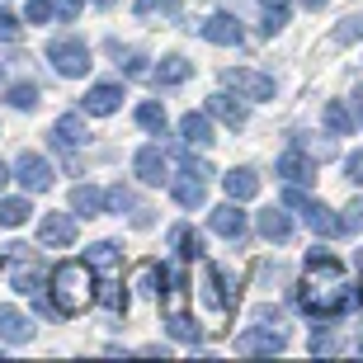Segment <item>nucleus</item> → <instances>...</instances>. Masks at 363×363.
<instances>
[{"mask_svg": "<svg viewBox=\"0 0 363 363\" xmlns=\"http://www.w3.org/2000/svg\"><path fill=\"white\" fill-rule=\"evenodd\" d=\"M354 288H350V269L340 264V255L330 250H311L302 283H297V307L316 316V321H335L340 311H350Z\"/></svg>", "mask_w": 363, "mask_h": 363, "instance_id": "f257e3e1", "label": "nucleus"}, {"mask_svg": "<svg viewBox=\"0 0 363 363\" xmlns=\"http://www.w3.org/2000/svg\"><path fill=\"white\" fill-rule=\"evenodd\" d=\"M52 307L62 311V316H81V311L94 307V269L90 264H81V259H62L52 269Z\"/></svg>", "mask_w": 363, "mask_h": 363, "instance_id": "f03ea898", "label": "nucleus"}, {"mask_svg": "<svg viewBox=\"0 0 363 363\" xmlns=\"http://www.w3.org/2000/svg\"><path fill=\"white\" fill-rule=\"evenodd\" d=\"M85 264H90V269H99V279H104V283H99V297H104L113 311H128V293L118 288V274H123L118 250H113L108 241H99V245H90V250H85Z\"/></svg>", "mask_w": 363, "mask_h": 363, "instance_id": "7ed1b4c3", "label": "nucleus"}, {"mask_svg": "<svg viewBox=\"0 0 363 363\" xmlns=\"http://www.w3.org/2000/svg\"><path fill=\"white\" fill-rule=\"evenodd\" d=\"M5 283H10L14 293H24V297H33L43 288V264H38V250H33V245H10Z\"/></svg>", "mask_w": 363, "mask_h": 363, "instance_id": "20e7f679", "label": "nucleus"}, {"mask_svg": "<svg viewBox=\"0 0 363 363\" xmlns=\"http://www.w3.org/2000/svg\"><path fill=\"white\" fill-rule=\"evenodd\" d=\"M283 208L302 213V222H307V227L316 231V236H335V231H345V227H340V217L330 213V208H325L321 199H307L302 189H288V194H283Z\"/></svg>", "mask_w": 363, "mask_h": 363, "instance_id": "39448f33", "label": "nucleus"}, {"mask_svg": "<svg viewBox=\"0 0 363 363\" xmlns=\"http://www.w3.org/2000/svg\"><path fill=\"white\" fill-rule=\"evenodd\" d=\"M208 175H213V165L208 161H194V156H184V165H179V179L170 189H175V199L184 203V208H203V199H208Z\"/></svg>", "mask_w": 363, "mask_h": 363, "instance_id": "423d86ee", "label": "nucleus"}, {"mask_svg": "<svg viewBox=\"0 0 363 363\" xmlns=\"http://www.w3.org/2000/svg\"><path fill=\"white\" fill-rule=\"evenodd\" d=\"M48 62H52L62 76H71V81H76V76H85V71L94 67V62H90V48H85L81 38H57V43H48Z\"/></svg>", "mask_w": 363, "mask_h": 363, "instance_id": "0eeeda50", "label": "nucleus"}, {"mask_svg": "<svg viewBox=\"0 0 363 363\" xmlns=\"http://www.w3.org/2000/svg\"><path fill=\"white\" fill-rule=\"evenodd\" d=\"M283 345H288V330H283L279 321H255L241 340H236L241 354H279Z\"/></svg>", "mask_w": 363, "mask_h": 363, "instance_id": "6e6552de", "label": "nucleus"}, {"mask_svg": "<svg viewBox=\"0 0 363 363\" xmlns=\"http://www.w3.org/2000/svg\"><path fill=\"white\" fill-rule=\"evenodd\" d=\"M222 81H227L231 90L241 94V99H274V81L264 76V71H250V67H227V71H222Z\"/></svg>", "mask_w": 363, "mask_h": 363, "instance_id": "1a4fd4ad", "label": "nucleus"}, {"mask_svg": "<svg viewBox=\"0 0 363 363\" xmlns=\"http://www.w3.org/2000/svg\"><path fill=\"white\" fill-rule=\"evenodd\" d=\"M14 175H19V184H24L28 194H43V189H52L57 170H52V161H43L38 151H24V156L14 161Z\"/></svg>", "mask_w": 363, "mask_h": 363, "instance_id": "9d476101", "label": "nucleus"}, {"mask_svg": "<svg viewBox=\"0 0 363 363\" xmlns=\"http://www.w3.org/2000/svg\"><path fill=\"white\" fill-rule=\"evenodd\" d=\"M38 241L48 245V250H67V245L76 241V217L71 213H48L38 222Z\"/></svg>", "mask_w": 363, "mask_h": 363, "instance_id": "9b49d317", "label": "nucleus"}, {"mask_svg": "<svg viewBox=\"0 0 363 363\" xmlns=\"http://www.w3.org/2000/svg\"><path fill=\"white\" fill-rule=\"evenodd\" d=\"M199 33H203L208 43H217V48H241V38H245L236 14H213V19H203Z\"/></svg>", "mask_w": 363, "mask_h": 363, "instance_id": "f8f14e48", "label": "nucleus"}, {"mask_svg": "<svg viewBox=\"0 0 363 363\" xmlns=\"http://www.w3.org/2000/svg\"><path fill=\"white\" fill-rule=\"evenodd\" d=\"M208 227L217 231V236H227V241H241L245 236V213H241V203L231 199V203H217L213 213H208Z\"/></svg>", "mask_w": 363, "mask_h": 363, "instance_id": "ddd939ff", "label": "nucleus"}, {"mask_svg": "<svg viewBox=\"0 0 363 363\" xmlns=\"http://www.w3.org/2000/svg\"><path fill=\"white\" fill-rule=\"evenodd\" d=\"M165 170H170V165H165V151L161 147H142L133 156V175L142 179V184H165V179H170Z\"/></svg>", "mask_w": 363, "mask_h": 363, "instance_id": "4468645a", "label": "nucleus"}, {"mask_svg": "<svg viewBox=\"0 0 363 363\" xmlns=\"http://www.w3.org/2000/svg\"><path fill=\"white\" fill-rule=\"evenodd\" d=\"M81 104H85V113H94V118H104V113H118V104H123V85H113V81L90 85Z\"/></svg>", "mask_w": 363, "mask_h": 363, "instance_id": "2eb2a0df", "label": "nucleus"}, {"mask_svg": "<svg viewBox=\"0 0 363 363\" xmlns=\"http://www.w3.org/2000/svg\"><path fill=\"white\" fill-rule=\"evenodd\" d=\"M274 175H283L288 184H307V179H316V161L302 156V151H283L279 165H274Z\"/></svg>", "mask_w": 363, "mask_h": 363, "instance_id": "dca6fc26", "label": "nucleus"}, {"mask_svg": "<svg viewBox=\"0 0 363 363\" xmlns=\"http://www.w3.org/2000/svg\"><path fill=\"white\" fill-rule=\"evenodd\" d=\"M85 118L81 113H67V118H57L52 123V147H62V151H76V147H85Z\"/></svg>", "mask_w": 363, "mask_h": 363, "instance_id": "f3484780", "label": "nucleus"}, {"mask_svg": "<svg viewBox=\"0 0 363 363\" xmlns=\"http://www.w3.org/2000/svg\"><path fill=\"white\" fill-rule=\"evenodd\" d=\"M0 340H5V345H28V340H33V321L14 307H0Z\"/></svg>", "mask_w": 363, "mask_h": 363, "instance_id": "a211bd4d", "label": "nucleus"}, {"mask_svg": "<svg viewBox=\"0 0 363 363\" xmlns=\"http://www.w3.org/2000/svg\"><path fill=\"white\" fill-rule=\"evenodd\" d=\"M179 137H184L189 147H213V113H184L179 118Z\"/></svg>", "mask_w": 363, "mask_h": 363, "instance_id": "6ab92c4d", "label": "nucleus"}, {"mask_svg": "<svg viewBox=\"0 0 363 363\" xmlns=\"http://www.w3.org/2000/svg\"><path fill=\"white\" fill-rule=\"evenodd\" d=\"M208 113H213V118H222L227 128H245V104H241V99H231L227 90L208 94Z\"/></svg>", "mask_w": 363, "mask_h": 363, "instance_id": "aec40b11", "label": "nucleus"}, {"mask_svg": "<svg viewBox=\"0 0 363 363\" xmlns=\"http://www.w3.org/2000/svg\"><path fill=\"white\" fill-rule=\"evenodd\" d=\"M108 208V194H99L94 184H76L71 189V213L76 217H99Z\"/></svg>", "mask_w": 363, "mask_h": 363, "instance_id": "412c9836", "label": "nucleus"}, {"mask_svg": "<svg viewBox=\"0 0 363 363\" xmlns=\"http://www.w3.org/2000/svg\"><path fill=\"white\" fill-rule=\"evenodd\" d=\"M222 189H227V199H236V203H245V199H255L259 194V175L255 170H227V175H222Z\"/></svg>", "mask_w": 363, "mask_h": 363, "instance_id": "4be33fe9", "label": "nucleus"}, {"mask_svg": "<svg viewBox=\"0 0 363 363\" xmlns=\"http://www.w3.org/2000/svg\"><path fill=\"white\" fill-rule=\"evenodd\" d=\"M189 76H194V62H189V57H165L161 67L151 71V81H156V85H184Z\"/></svg>", "mask_w": 363, "mask_h": 363, "instance_id": "5701e85b", "label": "nucleus"}, {"mask_svg": "<svg viewBox=\"0 0 363 363\" xmlns=\"http://www.w3.org/2000/svg\"><path fill=\"white\" fill-rule=\"evenodd\" d=\"M259 236H264V241H288V236H293L288 213H283V208H264V213H259Z\"/></svg>", "mask_w": 363, "mask_h": 363, "instance_id": "b1692460", "label": "nucleus"}, {"mask_svg": "<svg viewBox=\"0 0 363 363\" xmlns=\"http://www.w3.org/2000/svg\"><path fill=\"white\" fill-rule=\"evenodd\" d=\"M108 208H118V213L128 208L137 227H147V222H151V208H142V203L133 199V189H123V184H113V189H108Z\"/></svg>", "mask_w": 363, "mask_h": 363, "instance_id": "393cba45", "label": "nucleus"}, {"mask_svg": "<svg viewBox=\"0 0 363 363\" xmlns=\"http://www.w3.org/2000/svg\"><path fill=\"white\" fill-rule=\"evenodd\" d=\"M325 128L345 137V133H354V128H359V118H354V108H345L340 99H330V104H325Z\"/></svg>", "mask_w": 363, "mask_h": 363, "instance_id": "a878e982", "label": "nucleus"}, {"mask_svg": "<svg viewBox=\"0 0 363 363\" xmlns=\"http://www.w3.org/2000/svg\"><path fill=\"white\" fill-rule=\"evenodd\" d=\"M161 283H170V274H165L161 264H156V259H147V264H142V269H137V288H142V293L161 297V293H165Z\"/></svg>", "mask_w": 363, "mask_h": 363, "instance_id": "bb28decb", "label": "nucleus"}, {"mask_svg": "<svg viewBox=\"0 0 363 363\" xmlns=\"http://www.w3.org/2000/svg\"><path fill=\"white\" fill-rule=\"evenodd\" d=\"M28 217H33L28 199H5V203H0V227H24Z\"/></svg>", "mask_w": 363, "mask_h": 363, "instance_id": "cd10ccee", "label": "nucleus"}, {"mask_svg": "<svg viewBox=\"0 0 363 363\" xmlns=\"http://www.w3.org/2000/svg\"><path fill=\"white\" fill-rule=\"evenodd\" d=\"M5 99H10V108H19V113H28V108L38 104V85L19 81V85H10V90H5Z\"/></svg>", "mask_w": 363, "mask_h": 363, "instance_id": "c85d7f7f", "label": "nucleus"}, {"mask_svg": "<svg viewBox=\"0 0 363 363\" xmlns=\"http://www.w3.org/2000/svg\"><path fill=\"white\" fill-rule=\"evenodd\" d=\"M259 5H264V33H279L283 24H288V0H259Z\"/></svg>", "mask_w": 363, "mask_h": 363, "instance_id": "c756f323", "label": "nucleus"}, {"mask_svg": "<svg viewBox=\"0 0 363 363\" xmlns=\"http://www.w3.org/2000/svg\"><path fill=\"white\" fill-rule=\"evenodd\" d=\"M137 123H142L147 133H165V108L156 104V99H147V104H137Z\"/></svg>", "mask_w": 363, "mask_h": 363, "instance_id": "7c9ffc66", "label": "nucleus"}, {"mask_svg": "<svg viewBox=\"0 0 363 363\" xmlns=\"http://www.w3.org/2000/svg\"><path fill=\"white\" fill-rule=\"evenodd\" d=\"M165 325H170V335H175V340H184V345H199V325L189 321V311H184V316H165Z\"/></svg>", "mask_w": 363, "mask_h": 363, "instance_id": "2f4dec72", "label": "nucleus"}, {"mask_svg": "<svg viewBox=\"0 0 363 363\" xmlns=\"http://www.w3.org/2000/svg\"><path fill=\"white\" fill-rule=\"evenodd\" d=\"M363 38V19H340L335 33H330V43H340V48H350V43Z\"/></svg>", "mask_w": 363, "mask_h": 363, "instance_id": "473e14b6", "label": "nucleus"}, {"mask_svg": "<svg viewBox=\"0 0 363 363\" xmlns=\"http://www.w3.org/2000/svg\"><path fill=\"white\" fill-rule=\"evenodd\" d=\"M184 0H137V19H151V14H179Z\"/></svg>", "mask_w": 363, "mask_h": 363, "instance_id": "72a5a7b5", "label": "nucleus"}, {"mask_svg": "<svg viewBox=\"0 0 363 363\" xmlns=\"http://www.w3.org/2000/svg\"><path fill=\"white\" fill-rule=\"evenodd\" d=\"M175 245H179L184 259H203V245H199V236H194L189 227H175Z\"/></svg>", "mask_w": 363, "mask_h": 363, "instance_id": "f704fd0d", "label": "nucleus"}, {"mask_svg": "<svg viewBox=\"0 0 363 363\" xmlns=\"http://www.w3.org/2000/svg\"><path fill=\"white\" fill-rule=\"evenodd\" d=\"M28 24H52L57 10H52V0H28V10H24Z\"/></svg>", "mask_w": 363, "mask_h": 363, "instance_id": "c9c22d12", "label": "nucleus"}, {"mask_svg": "<svg viewBox=\"0 0 363 363\" xmlns=\"http://www.w3.org/2000/svg\"><path fill=\"white\" fill-rule=\"evenodd\" d=\"M340 227H345V231H363V199H350V208H345V217H340Z\"/></svg>", "mask_w": 363, "mask_h": 363, "instance_id": "e433bc0d", "label": "nucleus"}, {"mask_svg": "<svg viewBox=\"0 0 363 363\" xmlns=\"http://www.w3.org/2000/svg\"><path fill=\"white\" fill-rule=\"evenodd\" d=\"M19 33H24V24H19L10 10H0V43H14Z\"/></svg>", "mask_w": 363, "mask_h": 363, "instance_id": "4c0bfd02", "label": "nucleus"}, {"mask_svg": "<svg viewBox=\"0 0 363 363\" xmlns=\"http://www.w3.org/2000/svg\"><path fill=\"white\" fill-rule=\"evenodd\" d=\"M81 5H85V0H52L57 19H76V14H81Z\"/></svg>", "mask_w": 363, "mask_h": 363, "instance_id": "58836bf2", "label": "nucleus"}, {"mask_svg": "<svg viewBox=\"0 0 363 363\" xmlns=\"http://www.w3.org/2000/svg\"><path fill=\"white\" fill-rule=\"evenodd\" d=\"M345 175H350L354 184H363V151H350V161H345Z\"/></svg>", "mask_w": 363, "mask_h": 363, "instance_id": "ea45409f", "label": "nucleus"}, {"mask_svg": "<svg viewBox=\"0 0 363 363\" xmlns=\"http://www.w3.org/2000/svg\"><path fill=\"white\" fill-rule=\"evenodd\" d=\"M142 62H147V57H128V62H123V67H128V76H147V67H142Z\"/></svg>", "mask_w": 363, "mask_h": 363, "instance_id": "a19ab883", "label": "nucleus"}, {"mask_svg": "<svg viewBox=\"0 0 363 363\" xmlns=\"http://www.w3.org/2000/svg\"><path fill=\"white\" fill-rule=\"evenodd\" d=\"M302 5H307V10H325V5H330V0H302Z\"/></svg>", "mask_w": 363, "mask_h": 363, "instance_id": "79ce46f5", "label": "nucleus"}, {"mask_svg": "<svg viewBox=\"0 0 363 363\" xmlns=\"http://www.w3.org/2000/svg\"><path fill=\"white\" fill-rule=\"evenodd\" d=\"M354 104H359V108H363V85H354Z\"/></svg>", "mask_w": 363, "mask_h": 363, "instance_id": "37998d69", "label": "nucleus"}, {"mask_svg": "<svg viewBox=\"0 0 363 363\" xmlns=\"http://www.w3.org/2000/svg\"><path fill=\"white\" fill-rule=\"evenodd\" d=\"M5 179H10V165H0V189H5Z\"/></svg>", "mask_w": 363, "mask_h": 363, "instance_id": "c03bdc74", "label": "nucleus"}, {"mask_svg": "<svg viewBox=\"0 0 363 363\" xmlns=\"http://www.w3.org/2000/svg\"><path fill=\"white\" fill-rule=\"evenodd\" d=\"M94 5H104V10H108V5H113V0H94Z\"/></svg>", "mask_w": 363, "mask_h": 363, "instance_id": "a18cd8bd", "label": "nucleus"}, {"mask_svg": "<svg viewBox=\"0 0 363 363\" xmlns=\"http://www.w3.org/2000/svg\"><path fill=\"white\" fill-rule=\"evenodd\" d=\"M0 81H5V67H0Z\"/></svg>", "mask_w": 363, "mask_h": 363, "instance_id": "49530a36", "label": "nucleus"}, {"mask_svg": "<svg viewBox=\"0 0 363 363\" xmlns=\"http://www.w3.org/2000/svg\"><path fill=\"white\" fill-rule=\"evenodd\" d=\"M359 297H363V283H359Z\"/></svg>", "mask_w": 363, "mask_h": 363, "instance_id": "de8ad7c7", "label": "nucleus"}]
</instances>
